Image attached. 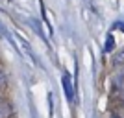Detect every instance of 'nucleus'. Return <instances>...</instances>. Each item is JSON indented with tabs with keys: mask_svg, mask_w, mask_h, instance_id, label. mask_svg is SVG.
<instances>
[{
	"mask_svg": "<svg viewBox=\"0 0 124 118\" xmlns=\"http://www.w3.org/2000/svg\"><path fill=\"white\" fill-rule=\"evenodd\" d=\"M61 83H63V90H65L67 100H69V102H72V100H74V85H72V79H70V74H69V72H63Z\"/></svg>",
	"mask_w": 124,
	"mask_h": 118,
	"instance_id": "f257e3e1",
	"label": "nucleus"
},
{
	"mask_svg": "<svg viewBox=\"0 0 124 118\" xmlns=\"http://www.w3.org/2000/svg\"><path fill=\"white\" fill-rule=\"evenodd\" d=\"M113 44H115L113 35H108V39H106V52H111V50H113Z\"/></svg>",
	"mask_w": 124,
	"mask_h": 118,
	"instance_id": "39448f33",
	"label": "nucleus"
},
{
	"mask_svg": "<svg viewBox=\"0 0 124 118\" xmlns=\"http://www.w3.org/2000/svg\"><path fill=\"white\" fill-rule=\"evenodd\" d=\"M6 79H8V77H6V72H4V68L0 67V87L6 85Z\"/></svg>",
	"mask_w": 124,
	"mask_h": 118,
	"instance_id": "423d86ee",
	"label": "nucleus"
},
{
	"mask_svg": "<svg viewBox=\"0 0 124 118\" xmlns=\"http://www.w3.org/2000/svg\"><path fill=\"white\" fill-rule=\"evenodd\" d=\"M13 39H15V42H17V48H21V50H22V54H24V56L28 57V59H30L31 63H37V61H35V56H33V52H31V50H30V46H28V42H26V41H22L21 37H17V35L13 37Z\"/></svg>",
	"mask_w": 124,
	"mask_h": 118,
	"instance_id": "f03ea898",
	"label": "nucleus"
},
{
	"mask_svg": "<svg viewBox=\"0 0 124 118\" xmlns=\"http://www.w3.org/2000/svg\"><path fill=\"white\" fill-rule=\"evenodd\" d=\"M13 111H11V105L8 103V100L0 98V118H11Z\"/></svg>",
	"mask_w": 124,
	"mask_h": 118,
	"instance_id": "7ed1b4c3",
	"label": "nucleus"
},
{
	"mask_svg": "<svg viewBox=\"0 0 124 118\" xmlns=\"http://www.w3.org/2000/svg\"><path fill=\"white\" fill-rule=\"evenodd\" d=\"M120 30H122V31H124V22H122V24H120Z\"/></svg>",
	"mask_w": 124,
	"mask_h": 118,
	"instance_id": "0eeeda50",
	"label": "nucleus"
},
{
	"mask_svg": "<svg viewBox=\"0 0 124 118\" xmlns=\"http://www.w3.org/2000/svg\"><path fill=\"white\" fill-rule=\"evenodd\" d=\"M113 63L117 65V67L124 65V50H120L119 54H115V57H113Z\"/></svg>",
	"mask_w": 124,
	"mask_h": 118,
	"instance_id": "20e7f679",
	"label": "nucleus"
},
{
	"mask_svg": "<svg viewBox=\"0 0 124 118\" xmlns=\"http://www.w3.org/2000/svg\"><path fill=\"white\" fill-rule=\"evenodd\" d=\"M122 118H124V116H122Z\"/></svg>",
	"mask_w": 124,
	"mask_h": 118,
	"instance_id": "6e6552de",
	"label": "nucleus"
}]
</instances>
